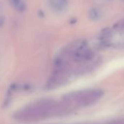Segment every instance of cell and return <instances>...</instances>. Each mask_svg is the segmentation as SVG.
Returning <instances> with one entry per match:
<instances>
[{
	"label": "cell",
	"instance_id": "1",
	"mask_svg": "<svg viewBox=\"0 0 124 124\" xmlns=\"http://www.w3.org/2000/svg\"><path fill=\"white\" fill-rule=\"evenodd\" d=\"M69 112H70V110L63 100L58 102L52 100H45L25 107L18 113L17 117L25 121H36L54 116L65 115Z\"/></svg>",
	"mask_w": 124,
	"mask_h": 124
},
{
	"label": "cell",
	"instance_id": "2",
	"mask_svg": "<svg viewBox=\"0 0 124 124\" xmlns=\"http://www.w3.org/2000/svg\"><path fill=\"white\" fill-rule=\"evenodd\" d=\"M103 91L99 89H85L66 95L63 100L73 110L78 107H89L95 104L103 96Z\"/></svg>",
	"mask_w": 124,
	"mask_h": 124
},
{
	"label": "cell",
	"instance_id": "3",
	"mask_svg": "<svg viewBox=\"0 0 124 124\" xmlns=\"http://www.w3.org/2000/svg\"><path fill=\"white\" fill-rule=\"evenodd\" d=\"M49 6L53 12H64L68 7V0H48Z\"/></svg>",
	"mask_w": 124,
	"mask_h": 124
},
{
	"label": "cell",
	"instance_id": "4",
	"mask_svg": "<svg viewBox=\"0 0 124 124\" xmlns=\"http://www.w3.org/2000/svg\"><path fill=\"white\" fill-rule=\"evenodd\" d=\"M12 6L18 12H23L26 9V4L24 0H9Z\"/></svg>",
	"mask_w": 124,
	"mask_h": 124
},
{
	"label": "cell",
	"instance_id": "5",
	"mask_svg": "<svg viewBox=\"0 0 124 124\" xmlns=\"http://www.w3.org/2000/svg\"><path fill=\"white\" fill-rule=\"evenodd\" d=\"M113 32L116 33H124V17L117 21L113 25L112 28Z\"/></svg>",
	"mask_w": 124,
	"mask_h": 124
},
{
	"label": "cell",
	"instance_id": "6",
	"mask_svg": "<svg viewBox=\"0 0 124 124\" xmlns=\"http://www.w3.org/2000/svg\"><path fill=\"white\" fill-rule=\"evenodd\" d=\"M89 18L93 21H97L100 18V12L97 8H92L89 11Z\"/></svg>",
	"mask_w": 124,
	"mask_h": 124
},
{
	"label": "cell",
	"instance_id": "7",
	"mask_svg": "<svg viewBox=\"0 0 124 124\" xmlns=\"http://www.w3.org/2000/svg\"><path fill=\"white\" fill-rule=\"evenodd\" d=\"M4 22H5V17H4V15L3 14L2 10L0 7V28H1L4 25Z\"/></svg>",
	"mask_w": 124,
	"mask_h": 124
},
{
	"label": "cell",
	"instance_id": "8",
	"mask_svg": "<svg viewBox=\"0 0 124 124\" xmlns=\"http://www.w3.org/2000/svg\"><path fill=\"white\" fill-rule=\"evenodd\" d=\"M122 1H124V0H122Z\"/></svg>",
	"mask_w": 124,
	"mask_h": 124
}]
</instances>
